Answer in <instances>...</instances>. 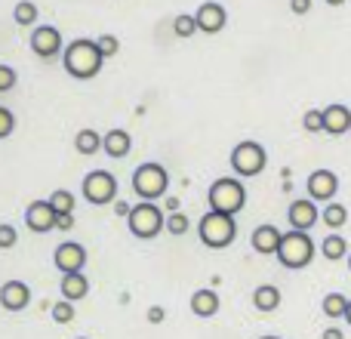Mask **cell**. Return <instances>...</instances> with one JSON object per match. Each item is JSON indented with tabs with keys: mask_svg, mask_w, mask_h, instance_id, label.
I'll return each mask as SVG.
<instances>
[{
	"mask_svg": "<svg viewBox=\"0 0 351 339\" xmlns=\"http://www.w3.org/2000/svg\"><path fill=\"white\" fill-rule=\"evenodd\" d=\"M197 19L191 16V12H182V16H176L173 19V34L176 37H182V40H188V37H194L197 34Z\"/></svg>",
	"mask_w": 351,
	"mask_h": 339,
	"instance_id": "d4e9b609",
	"label": "cell"
},
{
	"mask_svg": "<svg viewBox=\"0 0 351 339\" xmlns=\"http://www.w3.org/2000/svg\"><path fill=\"white\" fill-rule=\"evenodd\" d=\"M96 47H99V53H102L105 59H111V56L121 53V40H117L114 34H102V37H96Z\"/></svg>",
	"mask_w": 351,
	"mask_h": 339,
	"instance_id": "4dcf8cb0",
	"label": "cell"
},
{
	"mask_svg": "<svg viewBox=\"0 0 351 339\" xmlns=\"http://www.w3.org/2000/svg\"><path fill=\"white\" fill-rule=\"evenodd\" d=\"M102 65H105V56L99 53L96 40H90V37L71 40L65 47V53H62V68H65L71 78H77V80L96 78V74L102 71Z\"/></svg>",
	"mask_w": 351,
	"mask_h": 339,
	"instance_id": "6da1fadb",
	"label": "cell"
},
{
	"mask_svg": "<svg viewBox=\"0 0 351 339\" xmlns=\"http://www.w3.org/2000/svg\"><path fill=\"white\" fill-rule=\"evenodd\" d=\"M102 148H105V154H108V158L121 161V158H127V154H130L133 139H130L127 130H108V133H105V145Z\"/></svg>",
	"mask_w": 351,
	"mask_h": 339,
	"instance_id": "d6986e66",
	"label": "cell"
},
{
	"mask_svg": "<svg viewBox=\"0 0 351 339\" xmlns=\"http://www.w3.org/2000/svg\"><path fill=\"white\" fill-rule=\"evenodd\" d=\"M77 339H86V336H77Z\"/></svg>",
	"mask_w": 351,
	"mask_h": 339,
	"instance_id": "bcb514c9",
	"label": "cell"
},
{
	"mask_svg": "<svg viewBox=\"0 0 351 339\" xmlns=\"http://www.w3.org/2000/svg\"><path fill=\"white\" fill-rule=\"evenodd\" d=\"M324 315L327 318H346V312H348V299L342 296V293H327L324 296Z\"/></svg>",
	"mask_w": 351,
	"mask_h": 339,
	"instance_id": "484cf974",
	"label": "cell"
},
{
	"mask_svg": "<svg viewBox=\"0 0 351 339\" xmlns=\"http://www.w3.org/2000/svg\"><path fill=\"white\" fill-rule=\"evenodd\" d=\"M167 188H170V176H167V170L160 164H142L136 167L133 173V191L139 194L142 200H158L167 194Z\"/></svg>",
	"mask_w": 351,
	"mask_h": 339,
	"instance_id": "52a82bcc",
	"label": "cell"
},
{
	"mask_svg": "<svg viewBox=\"0 0 351 339\" xmlns=\"http://www.w3.org/2000/svg\"><path fill=\"white\" fill-rule=\"evenodd\" d=\"M302 127H305V133H321V130H324V111H317V108L305 111V115H302Z\"/></svg>",
	"mask_w": 351,
	"mask_h": 339,
	"instance_id": "1f68e13d",
	"label": "cell"
},
{
	"mask_svg": "<svg viewBox=\"0 0 351 339\" xmlns=\"http://www.w3.org/2000/svg\"><path fill=\"white\" fill-rule=\"evenodd\" d=\"M12 130H16V115H12L10 108H3V105H0V139H6Z\"/></svg>",
	"mask_w": 351,
	"mask_h": 339,
	"instance_id": "836d02e7",
	"label": "cell"
},
{
	"mask_svg": "<svg viewBox=\"0 0 351 339\" xmlns=\"http://www.w3.org/2000/svg\"><path fill=\"white\" fill-rule=\"evenodd\" d=\"M287 219H290V229L311 231L317 222H321V210L315 207V200H311V198H302V200H293V204H290Z\"/></svg>",
	"mask_w": 351,
	"mask_h": 339,
	"instance_id": "4fadbf2b",
	"label": "cell"
},
{
	"mask_svg": "<svg viewBox=\"0 0 351 339\" xmlns=\"http://www.w3.org/2000/svg\"><path fill=\"white\" fill-rule=\"evenodd\" d=\"M348 268H351V253H348Z\"/></svg>",
	"mask_w": 351,
	"mask_h": 339,
	"instance_id": "f6af8a7d",
	"label": "cell"
},
{
	"mask_svg": "<svg viewBox=\"0 0 351 339\" xmlns=\"http://www.w3.org/2000/svg\"><path fill=\"white\" fill-rule=\"evenodd\" d=\"M327 3H330V6H342V3H346V0H327Z\"/></svg>",
	"mask_w": 351,
	"mask_h": 339,
	"instance_id": "7bdbcfd3",
	"label": "cell"
},
{
	"mask_svg": "<svg viewBox=\"0 0 351 339\" xmlns=\"http://www.w3.org/2000/svg\"><path fill=\"white\" fill-rule=\"evenodd\" d=\"M127 225H130V231H133L136 237L152 241V237H158L160 231H167V216H164V210H160L158 204L142 200V204H136L133 213L127 216Z\"/></svg>",
	"mask_w": 351,
	"mask_h": 339,
	"instance_id": "5b68a950",
	"label": "cell"
},
{
	"mask_svg": "<svg viewBox=\"0 0 351 339\" xmlns=\"http://www.w3.org/2000/svg\"><path fill=\"white\" fill-rule=\"evenodd\" d=\"M49 204H53V210L59 213H74V194L68 191V188H56L53 194H49Z\"/></svg>",
	"mask_w": 351,
	"mask_h": 339,
	"instance_id": "83f0119b",
	"label": "cell"
},
{
	"mask_svg": "<svg viewBox=\"0 0 351 339\" xmlns=\"http://www.w3.org/2000/svg\"><path fill=\"white\" fill-rule=\"evenodd\" d=\"M348 133H351V130H348Z\"/></svg>",
	"mask_w": 351,
	"mask_h": 339,
	"instance_id": "7dc6e473",
	"label": "cell"
},
{
	"mask_svg": "<svg viewBox=\"0 0 351 339\" xmlns=\"http://www.w3.org/2000/svg\"><path fill=\"white\" fill-rule=\"evenodd\" d=\"M114 213H117V216H130V213H133V207H130L127 200H121V198H117V204H114Z\"/></svg>",
	"mask_w": 351,
	"mask_h": 339,
	"instance_id": "f35d334b",
	"label": "cell"
},
{
	"mask_svg": "<svg viewBox=\"0 0 351 339\" xmlns=\"http://www.w3.org/2000/svg\"><path fill=\"white\" fill-rule=\"evenodd\" d=\"M12 19H16V25H22V28L34 25L37 22V3L34 0H19L16 10H12Z\"/></svg>",
	"mask_w": 351,
	"mask_h": 339,
	"instance_id": "4316f807",
	"label": "cell"
},
{
	"mask_svg": "<svg viewBox=\"0 0 351 339\" xmlns=\"http://www.w3.org/2000/svg\"><path fill=\"white\" fill-rule=\"evenodd\" d=\"M324 339H346V336H342L339 327H330V330H324Z\"/></svg>",
	"mask_w": 351,
	"mask_h": 339,
	"instance_id": "ab89813d",
	"label": "cell"
},
{
	"mask_svg": "<svg viewBox=\"0 0 351 339\" xmlns=\"http://www.w3.org/2000/svg\"><path fill=\"white\" fill-rule=\"evenodd\" d=\"M56 229H59V231H71L74 229V213H62L59 222H56Z\"/></svg>",
	"mask_w": 351,
	"mask_h": 339,
	"instance_id": "74e56055",
	"label": "cell"
},
{
	"mask_svg": "<svg viewBox=\"0 0 351 339\" xmlns=\"http://www.w3.org/2000/svg\"><path fill=\"white\" fill-rule=\"evenodd\" d=\"M293 16H308L311 12V0H290Z\"/></svg>",
	"mask_w": 351,
	"mask_h": 339,
	"instance_id": "d590c367",
	"label": "cell"
},
{
	"mask_svg": "<svg viewBox=\"0 0 351 339\" xmlns=\"http://www.w3.org/2000/svg\"><path fill=\"white\" fill-rule=\"evenodd\" d=\"M49 312H53L56 324H71L74 321V303H68V299H59L56 305H49Z\"/></svg>",
	"mask_w": 351,
	"mask_h": 339,
	"instance_id": "f546056e",
	"label": "cell"
},
{
	"mask_svg": "<svg viewBox=\"0 0 351 339\" xmlns=\"http://www.w3.org/2000/svg\"><path fill=\"white\" fill-rule=\"evenodd\" d=\"M62 299H68V303H80V299H86V293H90V281H86V274H62Z\"/></svg>",
	"mask_w": 351,
	"mask_h": 339,
	"instance_id": "ac0fdd59",
	"label": "cell"
},
{
	"mask_svg": "<svg viewBox=\"0 0 351 339\" xmlns=\"http://www.w3.org/2000/svg\"><path fill=\"white\" fill-rule=\"evenodd\" d=\"M197 237H200V244H204V247H210V250H225V247H231V244H234V237H237V222H234V216L210 210V213H206V216L197 222Z\"/></svg>",
	"mask_w": 351,
	"mask_h": 339,
	"instance_id": "7a4b0ae2",
	"label": "cell"
},
{
	"mask_svg": "<svg viewBox=\"0 0 351 339\" xmlns=\"http://www.w3.org/2000/svg\"><path fill=\"white\" fill-rule=\"evenodd\" d=\"M31 49L40 59H56L59 53H65V40H62L59 28L56 25H37L31 31Z\"/></svg>",
	"mask_w": 351,
	"mask_h": 339,
	"instance_id": "9c48e42d",
	"label": "cell"
},
{
	"mask_svg": "<svg viewBox=\"0 0 351 339\" xmlns=\"http://www.w3.org/2000/svg\"><path fill=\"white\" fill-rule=\"evenodd\" d=\"M31 303V287L25 281H6L0 287V305L6 312H25Z\"/></svg>",
	"mask_w": 351,
	"mask_h": 339,
	"instance_id": "9a60e30c",
	"label": "cell"
},
{
	"mask_svg": "<svg viewBox=\"0 0 351 339\" xmlns=\"http://www.w3.org/2000/svg\"><path fill=\"white\" fill-rule=\"evenodd\" d=\"M167 210H170V213H179V198H167Z\"/></svg>",
	"mask_w": 351,
	"mask_h": 339,
	"instance_id": "60d3db41",
	"label": "cell"
},
{
	"mask_svg": "<svg viewBox=\"0 0 351 339\" xmlns=\"http://www.w3.org/2000/svg\"><path fill=\"white\" fill-rule=\"evenodd\" d=\"M253 250L256 253H262V256H278V250H280V241H284V235H280L274 225H259V229L253 231Z\"/></svg>",
	"mask_w": 351,
	"mask_h": 339,
	"instance_id": "e0dca14e",
	"label": "cell"
},
{
	"mask_svg": "<svg viewBox=\"0 0 351 339\" xmlns=\"http://www.w3.org/2000/svg\"><path fill=\"white\" fill-rule=\"evenodd\" d=\"M191 312L197 318H213L219 312V296L210 287H200L197 293H191Z\"/></svg>",
	"mask_w": 351,
	"mask_h": 339,
	"instance_id": "ffe728a7",
	"label": "cell"
},
{
	"mask_svg": "<svg viewBox=\"0 0 351 339\" xmlns=\"http://www.w3.org/2000/svg\"><path fill=\"white\" fill-rule=\"evenodd\" d=\"M80 188H84V198L90 200L93 207H105L117 198V179L108 170H93V173H86Z\"/></svg>",
	"mask_w": 351,
	"mask_h": 339,
	"instance_id": "ba28073f",
	"label": "cell"
},
{
	"mask_svg": "<svg viewBox=\"0 0 351 339\" xmlns=\"http://www.w3.org/2000/svg\"><path fill=\"white\" fill-rule=\"evenodd\" d=\"M315 259V241L308 237V231H296L290 229L280 241V250H278V262L284 268H305L308 262Z\"/></svg>",
	"mask_w": 351,
	"mask_h": 339,
	"instance_id": "277c9868",
	"label": "cell"
},
{
	"mask_svg": "<svg viewBox=\"0 0 351 339\" xmlns=\"http://www.w3.org/2000/svg\"><path fill=\"white\" fill-rule=\"evenodd\" d=\"M321 253H324V259H330V262L346 259V256H348V241L333 231V235H327L321 241Z\"/></svg>",
	"mask_w": 351,
	"mask_h": 339,
	"instance_id": "603a6c76",
	"label": "cell"
},
{
	"mask_svg": "<svg viewBox=\"0 0 351 339\" xmlns=\"http://www.w3.org/2000/svg\"><path fill=\"white\" fill-rule=\"evenodd\" d=\"M262 339H278V336H262Z\"/></svg>",
	"mask_w": 351,
	"mask_h": 339,
	"instance_id": "ee69618b",
	"label": "cell"
},
{
	"mask_svg": "<svg viewBox=\"0 0 351 339\" xmlns=\"http://www.w3.org/2000/svg\"><path fill=\"white\" fill-rule=\"evenodd\" d=\"M164 318H167L164 305H152V309H148V324H164Z\"/></svg>",
	"mask_w": 351,
	"mask_h": 339,
	"instance_id": "8d00e7d4",
	"label": "cell"
},
{
	"mask_svg": "<svg viewBox=\"0 0 351 339\" xmlns=\"http://www.w3.org/2000/svg\"><path fill=\"white\" fill-rule=\"evenodd\" d=\"M206 200H210V210L234 216V213H241L243 207H247V188H243V182L234 179V176H222V179H216L210 185Z\"/></svg>",
	"mask_w": 351,
	"mask_h": 339,
	"instance_id": "3957f363",
	"label": "cell"
},
{
	"mask_svg": "<svg viewBox=\"0 0 351 339\" xmlns=\"http://www.w3.org/2000/svg\"><path fill=\"white\" fill-rule=\"evenodd\" d=\"M194 19H197V28L204 31V34H219V31L225 28V22H228V12H225L222 3H216V0H206V3L197 6Z\"/></svg>",
	"mask_w": 351,
	"mask_h": 339,
	"instance_id": "5bb4252c",
	"label": "cell"
},
{
	"mask_svg": "<svg viewBox=\"0 0 351 339\" xmlns=\"http://www.w3.org/2000/svg\"><path fill=\"white\" fill-rule=\"evenodd\" d=\"M253 305H256V312H274L280 305V290L278 287H271V284L256 287L253 290Z\"/></svg>",
	"mask_w": 351,
	"mask_h": 339,
	"instance_id": "7402d4cb",
	"label": "cell"
},
{
	"mask_svg": "<svg viewBox=\"0 0 351 339\" xmlns=\"http://www.w3.org/2000/svg\"><path fill=\"white\" fill-rule=\"evenodd\" d=\"M308 198L315 200H324V204H330V200L336 198V191H339V176L333 173V170H315V173L308 176Z\"/></svg>",
	"mask_w": 351,
	"mask_h": 339,
	"instance_id": "7c38bea8",
	"label": "cell"
},
{
	"mask_svg": "<svg viewBox=\"0 0 351 339\" xmlns=\"http://www.w3.org/2000/svg\"><path fill=\"white\" fill-rule=\"evenodd\" d=\"M16 80H19L16 68H10V65H0V93H10L12 86H16Z\"/></svg>",
	"mask_w": 351,
	"mask_h": 339,
	"instance_id": "e575fe53",
	"label": "cell"
},
{
	"mask_svg": "<svg viewBox=\"0 0 351 339\" xmlns=\"http://www.w3.org/2000/svg\"><path fill=\"white\" fill-rule=\"evenodd\" d=\"M188 229H191V219L185 213H167V235L182 237V235H188Z\"/></svg>",
	"mask_w": 351,
	"mask_h": 339,
	"instance_id": "f1b7e54d",
	"label": "cell"
},
{
	"mask_svg": "<svg viewBox=\"0 0 351 339\" xmlns=\"http://www.w3.org/2000/svg\"><path fill=\"white\" fill-rule=\"evenodd\" d=\"M346 321H348V327H351V299H348V312H346Z\"/></svg>",
	"mask_w": 351,
	"mask_h": 339,
	"instance_id": "b9f144b4",
	"label": "cell"
},
{
	"mask_svg": "<svg viewBox=\"0 0 351 339\" xmlns=\"http://www.w3.org/2000/svg\"><path fill=\"white\" fill-rule=\"evenodd\" d=\"M102 145H105V136H99L96 130H90V127L77 130V136H74V148H77V154H86V158H93Z\"/></svg>",
	"mask_w": 351,
	"mask_h": 339,
	"instance_id": "44dd1931",
	"label": "cell"
},
{
	"mask_svg": "<svg viewBox=\"0 0 351 339\" xmlns=\"http://www.w3.org/2000/svg\"><path fill=\"white\" fill-rule=\"evenodd\" d=\"M53 262L62 274H80L86 266V250L77 241H62L53 253Z\"/></svg>",
	"mask_w": 351,
	"mask_h": 339,
	"instance_id": "8fae6325",
	"label": "cell"
},
{
	"mask_svg": "<svg viewBox=\"0 0 351 339\" xmlns=\"http://www.w3.org/2000/svg\"><path fill=\"white\" fill-rule=\"evenodd\" d=\"M321 219L324 222H327V229H342V225L348 222V210L342 204H333V200H330L327 207H324V213H321Z\"/></svg>",
	"mask_w": 351,
	"mask_h": 339,
	"instance_id": "cb8c5ba5",
	"label": "cell"
},
{
	"mask_svg": "<svg viewBox=\"0 0 351 339\" xmlns=\"http://www.w3.org/2000/svg\"><path fill=\"white\" fill-rule=\"evenodd\" d=\"M16 244H19V231L10 222H3L0 225V250H12Z\"/></svg>",
	"mask_w": 351,
	"mask_h": 339,
	"instance_id": "d6a6232c",
	"label": "cell"
},
{
	"mask_svg": "<svg viewBox=\"0 0 351 339\" xmlns=\"http://www.w3.org/2000/svg\"><path fill=\"white\" fill-rule=\"evenodd\" d=\"M56 222H59V213L53 210L49 200H31V204L25 207V225H28L34 235H47V231H53Z\"/></svg>",
	"mask_w": 351,
	"mask_h": 339,
	"instance_id": "30bf717a",
	"label": "cell"
},
{
	"mask_svg": "<svg viewBox=\"0 0 351 339\" xmlns=\"http://www.w3.org/2000/svg\"><path fill=\"white\" fill-rule=\"evenodd\" d=\"M348 130H351V108L348 105H339V102L327 105V108H324V133L342 136V133H348Z\"/></svg>",
	"mask_w": 351,
	"mask_h": 339,
	"instance_id": "2e32d148",
	"label": "cell"
},
{
	"mask_svg": "<svg viewBox=\"0 0 351 339\" xmlns=\"http://www.w3.org/2000/svg\"><path fill=\"white\" fill-rule=\"evenodd\" d=\"M228 164H231V170H234L237 176H241V179H253V176H259L262 170H265L268 154H265V148H262L259 142L243 139V142H237V145L231 148Z\"/></svg>",
	"mask_w": 351,
	"mask_h": 339,
	"instance_id": "8992f818",
	"label": "cell"
}]
</instances>
